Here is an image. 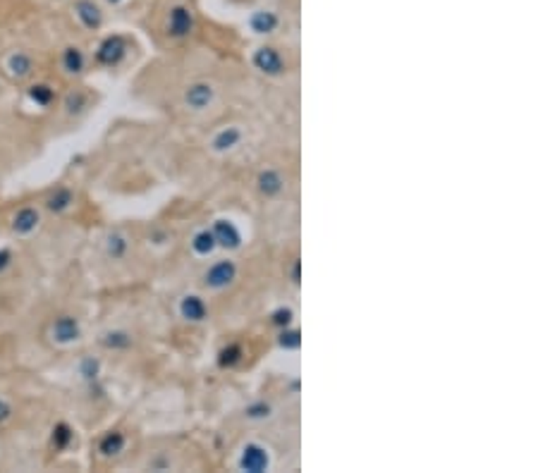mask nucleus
<instances>
[{
  "mask_svg": "<svg viewBox=\"0 0 538 473\" xmlns=\"http://www.w3.org/2000/svg\"><path fill=\"white\" fill-rule=\"evenodd\" d=\"M125 56H127L125 36H120V34H111V36H106L98 44L96 63L103 65V67H115V65H120L122 60H125Z\"/></svg>",
  "mask_w": 538,
  "mask_h": 473,
  "instance_id": "obj_1",
  "label": "nucleus"
},
{
  "mask_svg": "<svg viewBox=\"0 0 538 473\" xmlns=\"http://www.w3.org/2000/svg\"><path fill=\"white\" fill-rule=\"evenodd\" d=\"M254 65H256V70H261L263 74H270V77H275V74H283L285 72L283 56L275 51V48H270V46L258 48V51L254 53Z\"/></svg>",
  "mask_w": 538,
  "mask_h": 473,
  "instance_id": "obj_2",
  "label": "nucleus"
},
{
  "mask_svg": "<svg viewBox=\"0 0 538 473\" xmlns=\"http://www.w3.org/2000/svg\"><path fill=\"white\" fill-rule=\"evenodd\" d=\"M81 337V325L74 315H60L53 320V340L60 345H70Z\"/></svg>",
  "mask_w": 538,
  "mask_h": 473,
  "instance_id": "obj_3",
  "label": "nucleus"
},
{
  "mask_svg": "<svg viewBox=\"0 0 538 473\" xmlns=\"http://www.w3.org/2000/svg\"><path fill=\"white\" fill-rule=\"evenodd\" d=\"M192 29H194L192 10L185 8V5H177V8L170 10V19H168V34H170V36L182 39V36H187Z\"/></svg>",
  "mask_w": 538,
  "mask_h": 473,
  "instance_id": "obj_4",
  "label": "nucleus"
},
{
  "mask_svg": "<svg viewBox=\"0 0 538 473\" xmlns=\"http://www.w3.org/2000/svg\"><path fill=\"white\" fill-rule=\"evenodd\" d=\"M237 275V265L233 260H218L215 265H210L206 273V285L213 287V290H223L235 280Z\"/></svg>",
  "mask_w": 538,
  "mask_h": 473,
  "instance_id": "obj_5",
  "label": "nucleus"
},
{
  "mask_svg": "<svg viewBox=\"0 0 538 473\" xmlns=\"http://www.w3.org/2000/svg\"><path fill=\"white\" fill-rule=\"evenodd\" d=\"M74 15H77L79 22L91 31L101 29V24H103V12H101V8L93 0H77V3H74Z\"/></svg>",
  "mask_w": 538,
  "mask_h": 473,
  "instance_id": "obj_6",
  "label": "nucleus"
},
{
  "mask_svg": "<svg viewBox=\"0 0 538 473\" xmlns=\"http://www.w3.org/2000/svg\"><path fill=\"white\" fill-rule=\"evenodd\" d=\"M240 466L249 473H261L268 469V454H265V449L261 447V444H247L242 452Z\"/></svg>",
  "mask_w": 538,
  "mask_h": 473,
  "instance_id": "obj_7",
  "label": "nucleus"
},
{
  "mask_svg": "<svg viewBox=\"0 0 538 473\" xmlns=\"http://www.w3.org/2000/svg\"><path fill=\"white\" fill-rule=\"evenodd\" d=\"M41 223V213L34 205H24V208H19L15 218H12V232L15 235H29L39 228Z\"/></svg>",
  "mask_w": 538,
  "mask_h": 473,
  "instance_id": "obj_8",
  "label": "nucleus"
},
{
  "mask_svg": "<svg viewBox=\"0 0 538 473\" xmlns=\"http://www.w3.org/2000/svg\"><path fill=\"white\" fill-rule=\"evenodd\" d=\"M213 237H215V244H220L223 249H240V244H242L240 230H237L230 220H218L213 225Z\"/></svg>",
  "mask_w": 538,
  "mask_h": 473,
  "instance_id": "obj_9",
  "label": "nucleus"
},
{
  "mask_svg": "<svg viewBox=\"0 0 538 473\" xmlns=\"http://www.w3.org/2000/svg\"><path fill=\"white\" fill-rule=\"evenodd\" d=\"M185 101L189 108H194V111H203V108L213 101V88H210L208 84H192L187 88Z\"/></svg>",
  "mask_w": 538,
  "mask_h": 473,
  "instance_id": "obj_10",
  "label": "nucleus"
},
{
  "mask_svg": "<svg viewBox=\"0 0 538 473\" xmlns=\"http://www.w3.org/2000/svg\"><path fill=\"white\" fill-rule=\"evenodd\" d=\"M278 24H280V19L270 10H258L249 19V26L254 34H273L278 29Z\"/></svg>",
  "mask_w": 538,
  "mask_h": 473,
  "instance_id": "obj_11",
  "label": "nucleus"
},
{
  "mask_svg": "<svg viewBox=\"0 0 538 473\" xmlns=\"http://www.w3.org/2000/svg\"><path fill=\"white\" fill-rule=\"evenodd\" d=\"M72 203H74V194L70 187H58L56 191H51L49 198H46V208H49L51 213H65Z\"/></svg>",
  "mask_w": 538,
  "mask_h": 473,
  "instance_id": "obj_12",
  "label": "nucleus"
},
{
  "mask_svg": "<svg viewBox=\"0 0 538 473\" xmlns=\"http://www.w3.org/2000/svg\"><path fill=\"white\" fill-rule=\"evenodd\" d=\"M63 70L67 72V74H79V72H84V65H86V58H84V51L81 48H77V46H67L65 51H63Z\"/></svg>",
  "mask_w": 538,
  "mask_h": 473,
  "instance_id": "obj_13",
  "label": "nucleus"
},
{
  "mask_svg": "<svg viewBox=\"0 0 538 473\" xmlns=\"http://www.w3.org/2000/svg\"><path fill=\"white\" fill-rule=\"evenodd\" d=\"M125 435L120 433V430H108V433L101 437L98 442V452L103 457H118L122 449H125Z\"/></svg>",
  "mask_w": 538,
  "mask_h": 473,
  "instance_id": "obj_14",
  "label": "nucleus"
},
{
  "mask_svg": "<svg viewBox=\"0 0 538 473\" xmlns=\"http://www.w3.org/2000/svg\"><path fill=\"white\" fill-rule=\"evenodd\" d=\"M180 313H182V318L199 323V320L206 318V304H203L201 297H194V294H192V297H185V299H182Z\"/></svg>",
  "mask_w": 538,
  "mask_h": 473,
  "instance_id": "obj_15",
  "label": "nucleus"
},
{
  "mask_svg": "<svg viewBox=\"0 0 538 473\" xmlns=\"http://www.w3.org/2000/svg\"><path fill=\"white\" fill-rule=\"evenodd\" d=\"M258 191H261L263 196H278L283 191V177L275 173V170H263L261 175H258Z\"/></svg>",
  "mask_w": 538,
  "mask_h": 473,
  "instance_id": "obj_16",
  "label": "nucleus"
},
{
  "mask_svg": "<svg viewBox=\"0 0 538 473\" xmlns=\"http://www.w3.org/2000/svg\"><path fill=\"white\" fill-rule=\"evenodd\" d=\"M8 70L15 79H24V77H29L34 70V60L26 56V53L17 51L8 58Z\"/></svg>",
  "mask_w": 538,
  "mask_h": 473,
  "instance_id": "obj_17",
  "label": "nucleus"
},
{
  "mask_svg": "<svg viewBox=\"0 0 538 473\" xmlns=\"http://www.w3.org/2000/svg\"><path fill=\"white\" fill-rule=\"evenodd\" d=\"M101 345L106 349H113V352H122V349L132 347V335L127 330H108L101 335Z\"/></svg>",
  "mask_w": 538,
  "mask_h": 473,
  "instance_id": "obj_18",
  "label": "nucleus"
},
{
  "mask_svg": "<svg viewBox=\"0 0 538 473\" xmlns=\"http://www.w3.org/2000/svg\"><path fill=\"white\" fill-rule=\"evenodd\" d=\"M127 249H129V242H127L125 235H120V232H111V235H108V239H106V253L113 260L125 258Z\"/></svg>",
  "mask_w": 538,
  "mask_h": 473,
  "instance_id": "obj_19",
  "label": "nucleus"
},
{
  "mask_svg": "<svg viewBox=\"0 0 538 473\" xmlns=\"http://www.w3.org/2000/svg\"><path fill=\"white\" fill-rule=\"evenodd\" d=\"M240 139H242V132H240V129H237V127H228V129H223V132L215 134L213 148H215V151H228V148L237 146V143H240Z\"/></svg>",
  "mask_w": 538,
  "mask_h": 473,
  "instance_id": "obj_20",
  "label": "nucleus"
},
{
  "mask_svg": "<svg viewBox=\"0 0 538 473\" xmlns=\"http://www.w3.org/2000/svg\"><path fill=\"white\" fill-rule=\"evenodd\" d=\"M29 98L41 108H49L51 103L56 101V91H53V86L49 84H34L29 88Z\"/></svg>",
  "mask_w": 538,
  "mask_h": 473,
  "instance_id": "obj_21",
  "label": "nucleus"
},
{
  "mask_svg": "<svg viewBox=\"0 0 538 473\" xmlns=\"http://www.w3.org/2000/svg\"><path fill=\"white\" fill-rule=\"evenodd\" d=\"M72 440H74V433H72V428L67 426V423H58V426L53 428L51 442H53V447H56V449H67Z\"/></svg>",
  "mask_w": 538,
  "mask_h": 473,
  "instance_id": "obj_22",
  "label": "nucleus"
},
{
  "mask_svg": "<svg viewBox=\"0 0 538 473\" xmlns=\"http://www.w3.org/2000/svg\"><path fill=\"white\" fill-rule=\"evenodd\" d=\"M192 246H194V251L199 253V256H208V253L213 251L218 244H215V237H213V232H208V230H201L199 235L194 237Z\"/></svg>",
  "mask_w": 538,
  "mask_h": 473,
  "instance_id": "obj_23",
  "label": "nucleus"
},
{
  "mask_svg": "<svg viewBox=\"0 0 538 473\" xmlns=\"http://www.w3.org/2000/svg\"><path fill=\"white\" fill-rule=\"evenodd\" d=\"M242 359V347L240 345H230L220 352V356H218V366L220 368H233L235 363H240Z\"/></svg>",
  "mask_w": 538,
  "mask_h": 473,
  "instance_id": "obj_24",
  "label": "nucleus"
},
{
  "mask_svg": "<svg viewBox=\"0 0 538 473\" xmlns=\"http://www.w3.org/2000/svg\"><path fill=\"white\" fill-rule=\"evenodd\" d=\"M65 108H67V113H70V115H79L86 108V96L81 91L70 93V96H67V101H65Z\"/></svg>",
  "mask_w": 538,
  "mask_h": 473,
  "instance_id": "obj_25",
  "label": "nucleus"
},
{
  "mask_svg": "<svg viewBox=\"0 0 538 473\" xmlns=\"http://www.w3.org/2000/svg\"><path fill=\"white\" fill-rule=\"evenodd\" d=\"M278 342H280L283 349H299L302 347V335H299V330H283Z\"/></svg>",
  "mask_w": 538,
  "mask_h": 473,
  "instance_id": "obj_26",
  "label": "nucleus"
},
{
  "mask_svg": "<svg viewBox=\"0 0 538 473\" xmlns=\"http://www.w3.org/2000/svg\"><path fill=\"white\" fill-rule=\"evenodd\" d=\"M98 368H101V363L96 359H84V361H81V366H79V373L84 375L86 380H96L98 378Z\"/></svg>",
  "mask_w": 538,
  "mask_h": 473,
  "instance_id": "obj_27",
  "label": "nucleus"
},
{
  "mask_svg": "<svg viewBox=\"0 0 538 473\" xmlns=\"http://www.w3.org/2000/svg\"><path fill=\"white\" fill-rule=\"evenodd\" d=\"M247 416L249 418H268L270 416V404H265V402L249 404V407H247Z\"/></svg>",
  "mask_w": 538,
  "mask_h": 473,
  "instance_id": "obj_28",
  "label": "nucleus"
},
{
  "mask_svg": "<svg viewBox=\"0 0 538 473\" xmlns=\"http://www.w3.org/2000/svg\"><path fill=\"white\" fill-rule=\"evenodd\" d=\"M292 308H278V311L270 315V320H273V325H280V327H288L292 323Z\"/></svg>",
  "mask_w": 538,
  "mask_h": 473,
  "instance_id": "obj_29",
  "label": "nucleus"
},
{
  "mask_svg": "<svg viewBox=\"0 0 538 473\" xmlns=\"http://www.w3.org/2000/svg\"><path fill=\"white\" fill-rule=\"evenodd\" d=\"M10 416H12V407H10V402L0 397V426H3L5 421H10Z\"/></svg>",
  "mask_w": 538,
  "mask_h": 473,
  "instance_id": "obj_30",
  "label": "nucleus"
},
{
  "mask_svg": "<svg viewBox=\"0 0 538 473\" xmlns=\"http://www.w3.org/2000/svg\"><path fill=\"white\" fill-rule=\"evenodd\" d=\"M10 263H12V251L10 249H0V273L8 268Z\"/></svg>",
  "mask_w": 538,
  "mask_h": 473,
  "instance_id": "obj_31",
  "label": "nucleus"
},
{
  "mask_svg": "<svg viewBox=\"0 0 538 473\" xmlns=\"http://www.w3.org/2000/svg\"><path fill=\"white\" fill-rule=\"evenodd\" d=\"M299 265H302L299 260H295V265H292V280H295V283H299Z\"/></svg>",
  "mask_w": 538,
  "mask_h": 473,
  "instance_id": "obj_32",
  "label": "nucleus"
},
{
  "mask_svg": "<svg viewBox=\"0 0 538 473\" xmlns=\"http://www.w3.org/2000/svg\"><path fill=\"white\" fill-rule=\"evenodd\" d=\"M108 3H120V0H108Z\"/></svg>",
  "mask_w": 538,
  "mask_h": 473,
  "instance_id": "obj_33",
  "label": "nucleus"
}]
</instances>
